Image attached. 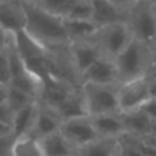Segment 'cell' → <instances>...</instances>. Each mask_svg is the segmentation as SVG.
I'll use <instances>...</instances> for the list:
<instances>
[{
  "label": "cell",
  "mask_w": 156,
  "mask_h": 156,
  "mask_svg": "<svg viewBox=\"0 0 156 156\" xmlns=\"http://www.w3.org/2000/svg\"><path fill=\"white\" fill-rule=\"evenodd\" d=\"M65 30L67 33L69 40L70 38H86L89 36H93L97 33L96 25L92 21H73V19H63Z\"/></svg>",
  "instance_id": "19"
},
{
  "label": "cell",
  "mask_w": 156,
  "mask_h": 156,
  "mask_svg": "<svg viewBox=\"0 0 156 156\" xmlns=\"http://www.w3.org/2000/svg\"><path fill=\"white\" fill-rule=\"evenodd\" d=\"M154 77H156V67H155V71H154Z\"/></svg>",
  "instance_id": "37"
},
{
  "label": "cell",
  "mask_w": 156,
  "mask_h": 156,
  "mask_svg": "<svg viewBox=\"0 0 156 156\" xmlns=\"http://www.w3.org/2000/svg\"><path fill=\"white\" fill-rule=\"evenodd\" d=\"M36 130L38 132V134L47 137L49 134H54L58 132V122L51 114L48 112H38L36 116V122H34Z\"/></svg>",
  "instance_id": "22"
},
{
  "label": "cell",
  "mask_w": 156,
  "mask_h": 156,
  "mask_svg": "<svg viewBox=\"0 0 156 156\" xmlns=\"http://www.w3.org/2000/svg\"><path fill=\"white\" fill-rule=\"evenodd\" d=\"M92 7H93L92 22L96 25L97 29L122 22V7L119 3L104 2V0L103 2H92Z\"/></svg>",
  "instance_id": "11"
},
{
  "label": "cell",
  "mask_w": 156,
  "mask_h": 156,
  "mask_svg": "<svg viewBox=\"0 0 156 156\" xmlns=\"http://www.w3.org/2000/svg\"><path fill=\"white\" fill-rule=\"evenodd\" d=\"M149 136L156 138V121H151V127H149Z\"/></svg>",
  "instance_id": "36"
},
{
  "label": "cell",
  "mask_w": 156,
  "mask_h": 156,
  "mask_svg": "<svg viewBox=\"0 0 156 156\" xmlns=\"http://www.w3.org/2000/svg\"><path fill=\"white\" fill-rule=\"evenodd\" d=\"M118 138H96L81 147V156H114L118 151Z\"/></svg>",
  "instance_id": "15"
},
{
  "label": "cell",
  "mask_w": 156,
  "mask_h": 156,
  "mask_svg": "<svg viewBox=\"0 0 156 156\" xmlns=\"http://www.w3.org/2000/svg\"><path fill=\"white\" fill-rule=\"evenodd\" d=\"M148 86H149V99H154V97H156V77L152 76L149 78Z\"/></svg>",
  "instance_id": "32"
},
{
  "label": "cell",
  "mask_w": 156,
  "mask_h": 156,
  "mask_svg": "<svg viewBox=\"0 0 156 156\" xmlns=\"http://www.w3.org/2000/svg\"><path fill=\"white\" fill-rule=\"evenodd\" d=\"M141 110L144 111V114H145L151 121H156V97L149 99L148 101L141 107Z\"/></svg>",
  "instance_id": "30"
},
{
  "label": "cell",
  "mask_w": 156,
  "mask_h": 156,
  "mask_svg": "<svg viewBox=\"0 0 156 156\" xmlns=\"http://www.w3.org/2000/svg\"><path fill=\"white\" fill-rule=\"evenodd\" d=\"M33 97L27 96V94L22 93V92H18L15 89L8 88V96H7V104L10 105V108L14 111V112H18L22 108L27 107V105L33 104L32 103Z\"/></svg>",
  "instance_id": "25"
},
{
  "label": "cell",
  "mask_w": 156,
  "mask_h": 156,
  "mask_svg": "<svg viewBox=\"0 0 156 156\" xmlns=\"http://www.w3.org/2000/svg\"><path fill=\"white\" fill-rule=\"evenodd\" d=\"M149 78H138L134 81H129L118 88V104L119 112H130L134 110H140L149 100Z\"/></svg>",
  "instance_id": "6"
},
{
  "label": "cell",
  "mask_w": 156,
  "mask_h": 156,
  "mask_svg": "<svg viewBox=\"0 0 156 156\" xmlns=\"http://www.w3.org/2000/svg\"><path fill=\"white\" fill-rule=\"evenodd\" d=\"M4 47H5V32L0 27V54L4 51Z\"/></svg>",
  "instance_id": "35"
},
{
  "label": "cell",
  "mask_w": 156,
  "mask_h": 156,
  "mask_svg": "<svg viewBox=\"0 0 156 156\" xmlns=\"http://www.w3.org/2000/svg\"><path fill=\"white\" fill-rule=\"evenodd\" d=\"M93 16V7L92 2H76L74 0L70 11L65 19H73V21H92Z\"/></svg>",
  "instance_id": "24"
},
{
  "label": "cell",
  "mask_w": 156,
  "mask_h": 156,
  "mask_svg": "<svg viewBox=\"0 0 156 156\" xmlns=\"http://www.w3.org/2000/svg\"><path fill=\"white\" fill-rule=\"evenodd\" d=\"M11 134H12V127L0 123V137H5V136H11Z\"/></svg>",
  "instance_id": "34"
},
{
  "label": "cell",
  "mask_w": 156,
  "mask_h": 156,
  "mask_svg": "<svg viewBox=\"0 0 156 156\" xmlns=\"http://www.w3.org/2000/svg\"><path fill=\"white\" fill-rule=\"evenodd\" d=\"M36 116H37V112H36V107L33 104L27 105V107L22 108L21 111L15 112L14 123H12V134L15 137V140L26 136L27 130L36 122Z\"/></svg>",
  "instance_id": "18"
},
{
  "label": "cell",
  "mask_w": 156,
  "mask_h": 156,
  "mask_svg": "<svg viewBox=\"0 0 156 156\" xmlns=\"http://www.w3.org/2000/svg\"><path fill=\"white\" fill-rule=\"evenodd\" d=\"M7 96H8V86L0 85V104L7 101Z\"/></svg>",
  "instance_id": "33"
},
{
  "label": "cell",
  "mask_w": 156,
  "mask_h": 156,
  "mask_svg": "<svg viewBox=\"0 0 156 156\" xmlns=\"http://www.w3.org/2000/svg\"><path fill=\"white\" fill-rule=\"evenodd\" d=\"M60 134L65 137V140L69 144H76L81 147L94 141L97 137L96 132L93 129V125L90 122L89 116L77 119H69L60 125Z\"/></svg>",
  "instance_id": "7"
},
{
  "label": "cell",
  "mask_w": 156,
  "mask_h": 156,
  "mask_svg": "<svg viewBox=\"0 0 156 156\" xmlns=\"http://www.w3.org/2000/svg\"><path fill=\"white\" fill-rule=\"evenodd\" d=\"M93 125L97 137L101 138H118L123 134L125 127L121 114H105V115L89 116Z\"/></svg>",
  "instance_id": "10"
},
{
  "label": "cell",
  "mask_w": 156,
  "mask_h": 156,
  "mask_svg": "<svg viewBox=\"0 0 156 156\" xmlns=\"http://www.w3.org/2000/svg\"><path fill=\"white\" fill-rule=\"evenodd\" d=\"M58 111H59L60 116H62L65 121L88 116V111H86L82 93L81 94H70V96L58 107Z\"/></svg>",
  "instance_id": "16"
},
{
  "label": "cell",
  "mask_w": 156,
  "mask_h": 156,
  "mask_svg": "<svg viewBox=\"0 0 156 156\" xmlns=\"http://www.w3.org/2000/svg\"><path fill=\"white\" fill-rule=\"evenodd\" d=\"M73 3L74 0H44V2L37 3V4L45 11H48V12L65 19L67 16L69 11H70L71 5H73Z\"/></svg>",
  "instance_id": "23"
},
{
  "label": "cell",
  "mask_w": 156,
  "mask_h": 156,
  "mask_svg": "<svg viewBox=\"0 0 156 156\" xmlns=\"http://www.w3.org/2000/svg\"><path fill=\"white\" fill-rule=\"evenodd\" d=\"M149 65V48L133 38L129 45L114 59L116 78L122 83L147 77Z\"/></svg>",
  "instance_id": "2"
},
{
  "label": "cell",
  "mask_w": 156,
  "mask_h": 156,
  "mask_svg": "<svg viewBox=\"0 0 156 156\" xmlns=\"http://www.w3.org/2000/svg\"><path fill=\"white\" fill-rule=\"evenodd\" d=\"M97 40L101 49L112 58V60L129 45L133 36L126 22H118L97 30Z\"/></svg>",
  "instance_id": "5"
},
{
  "label": "cell",
  "mask_w": 156,
  "mask_h": 156,
  "mask_svg": "<svg viewBox=\"0 0 156 156\" xmlns=\"http://www.w3.org/2000/svg\"><path fill=\"white\" fill-rule=\"evenodd\" d=\"M82 77L85 80V83H94V85H114V82L118 81L114 60L103 56L96 60L82 74Z\"/></svg>",
  "instance_id": "8"
},
{
  "label": "cell",
  "mask_w": 156,
  "mask_h": 156,
  "mask_svg": "<svg viewBox=\"0 0 156 156\" xmlns=\"http://www.w3.org/2000/svg\"><path fill=\"white\" fill-rule=\"evenodd\" d=\"M44 156H70V147L59 132L44 137L40 143Z\"/></svg>",
  "instance_id": "17"
},
{
  "label": "cell",
  "mask_w": 156,
  "mask_h": 156,
  "mask_svg": "<svg viewBox=\"0 0 156 156\" xmlns=\"http://www.w3.org/2000/svg\"><path fill=\"white\" fill-rule=\"evenodd\" d=\"M10 81H11V71H10V66H8L7 52L3 51L0 54V85L8 86Z\"/></svg>",
  "instance_id": "27"
},
{
  "label": "cell",
  "mask_w": 156,
  "mask_h": 156,
  "mask_svg": "<svg viewBox=\"0 0 156 156\" xmlns=\"http://www.w3.org/2000/svg\"><path fill=\"white\" fill-rule=\"evenodd\" d=\"M122 156H144L138 151V148L134 144H127L125 148H122Z\"/></svg>",
  "instance_id": "31"
},
{
  "label": "cell",
  "mask_w": 156,
  "mask_h": 156,
  "mask_svg": "<svg viewBox=\"0 0 156 156\" xmlns=\"http://www.w3.org/2000/svg\"><path fill=\"white\" fill-rule=\"evenodd\" d=\"M22 10L26 16L27 34L32 36L37 43L43 45L44 43L62 44L69 41L67 33L65 30L63 18L41 8L37 3H21Z\"/></svg>",
  "instance_id": "1"
},
{
  "label": "cell",
  "mask_w": 156,
  "mask_h": 156,
  "mask_svg": "<svg viewBox=\"0 0 156 156\" xmlns=\"http://www.w3.org/2000/svg\"><path fill=\"white\" fill-rule=\"evenodd\" d=\"M0 27L12 34L25 30L26 16L21 3H0Z\"/></svg>",
  "instance_id": "9"
},
{
  "label": "cell",
  "mask_w": 156,
  "mask_h": 156,
  "mask_svg": "<svg viewBox=\"0 0 156 156\" xmlns=\"http://www.w3.org/2000/svg\"><path fill=\"white\" fill-rule=\"evenodd\" d=\"M74 62L76 66L81 74H83L96 60H99L101 58L100 55V49L96 45H88V44H78L74 47Z\"/></svg>",
  "instance_id": "14"
},
{
  "label": "cell",
  "mask_w": 156,
  "mask_h": 156,
  "mask_svg": "<svg viewBox=\"0 0 156 156\" xmlns=\"http://www.w3.org/2000/svg\"><path fill=\"white\" fill-rule=\"evenodd\" d=\"M8 88L15 89L18 92H22V93L27 94V96L33 97L36 93V82H34V77L30 73H25L22 76L14 77L11 78L10 83H8Z\"/></svg>",
  "instance_id": "21"
},
{
  "label": "cell",
  "mask_w": 156,
  "mask_h": 156,
  "mask_svg": "<svg viewBox=\"0 0 156 156\" xmlns=\"http://www.w3.org/2000/svg\"><path fill=\"white\" fill-rule=\"evenodd\" d=\"M122 121H123L125 133L130 134H149V127H151V119L144 114L141 110H134L130 112L121 114Z\"/></svg>",
  "instance_id": "13"
},
{
  "label": "cell",
  "mask_w": 156,
  "mask_h": 156,
  "mask_svg": "<svg viewBox=\"0 0 156 156\" xmlns=\"http://www.w3.org/2000/svg\"><path fill=\"white\" fill-rule=\"evenodd\" d=\"M14 141H15L14 134L5 136V137H0V156H8L11 154Z\"/></svg>",
  "instance_id": "29"
},
{
  "label": "cell",
  "mask_w": 156,
  "mask_h": 156,
  "mask_svg": "<svg viewBox=\"0 0 156 156\" xmlns=\"http://www.w3.org/2000/svg\"><path fill=\"white\" fill-rule=\"evenodd\" d=\"M7 58H8V66H10V71H11V78L22 76L26 73V67L25 63L22 60V58L19 56V54L16 52V49H11L7 52Z\"/></svg>",
  "instance_id": "26"
},
{
  "label": "cell",
  "mask_w": 156,
  "mask_h": 156,
  "mask_svg": "<svg viewBox=\"0 0 156 156\" xmlns=\"http://www.w3.org/2000/svg\"><path fill=\"white\" fill-rule=\"evenodd\" d=\"M126 25L134 40L147 47L156 44V4L133 3L127 12Z\"/></svg>",
  "instance_id": "3"
},
{
  "label": "cell",
  "mask_w": 156,
  "mask_h": 156,
  "mask_svg": "<svg viewBox=\"0 0 156 156\" xmlns=\"http://www.w3.org/2000/svg\"><path fill=\"white\" fill-rule=\"evenodd\" d=\"M14 116H15V112L11 110L10 105H8L7 103L0 104V123L7 125V126L12 127Z\"/></svg>",
  "instance_id": "28"
},
{
  "label": "cell",
  "mask_w": 156,
  "mask_h": 156,
  "mask_svg": "<svg viewBox=\"0 0 156 156\" xmlns=\"http://www.w3.org/2000/svg\"><path fill=\"white\" fill-rule=\"evenodd\" d=\"M82 97L88 116L121 114L118 104V89H114L112 85L85 83L82 89Z\"/></svg>",
  "instance_id": "4"
},
{
  "label": "cell",
  "mask_w": 156,
  "mask_h": 156,
  "mask_svg": "<svg viewBox=\"0 0 156 156\" xmlns=\"http://www.w3.org/2000/svg\"><path fill=\"white\" fill-rule=\"evenodd\" d=\"M14 38H15V49L22 58L23 63L44 59V47L37 43L32 36L27 34L26 30L15 33Z\"/></svg>",
  "instance_id": "12"
},
{
  "label": "cell",
  "mask_w": 156,
  "mask_h": 156,
  "mask_svg": "<svg viewBox=\"0 0 156 156\" xmlns=\"http://www.w3.org/2000/svg\"><path fill=\"white\" fill-rule=\"evenodd\" d=\"M12 156H44L41 151L40 143L34 140L33 137L23 136L14 141L12 149H11Z\"/></svg>",
  "instance_id": "20"
}]
</instances>
